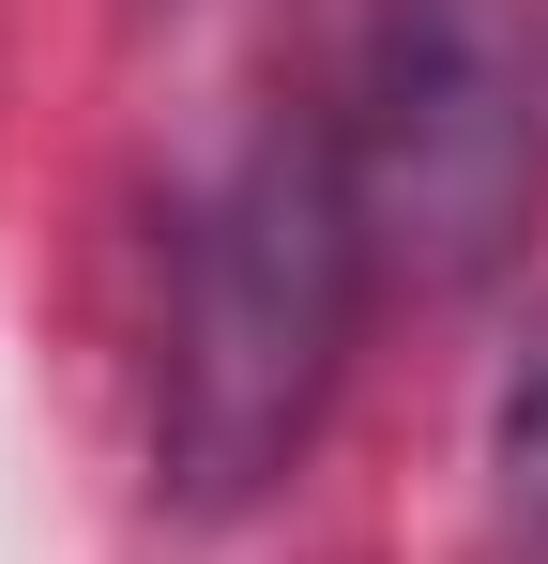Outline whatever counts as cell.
Instances as JSON below:
<instances>
[{
    "instance_id": "6da1fadb",
    "label": "cell",
    "mask_w": 548,
    "mask_h": 564,
    "mask_svg": "<svg viewBox=\"0 0 548 564\" xmlns=\"http://www.w3.org/2000/svg\"><path fill=\"white\" fill-rule=\"evenodd\" d=\"M381 290L336 107L274 93L198 153L168 214V305H153V473L183 519H244L274 473L320 443L351 321Z\"/></svg>"
},
{
    "instance_id": "7a4b0ae2",
    "label": "cell",
    "mask_w": 548,
    "mask_h": 564,
    "mask_svg": "<svg viewBox=\"0 0 548 564\" xmlns=\"http://www.w3.org/2000/svg\"><path fill=\"white\" fill-rule=\"evenodd\" d=\"M336 153H351L365 245L412 290H472L534 214L548 122H534V31L518 0H351L336 15Z\"/></svg>"
},
{
    "instance_id": "3957f363",
    "label": "cell",
    "mask_w": 548,
    "mask_h": 564,
    "mask_svg": "<svg viewBox=\"0 0 548 564\" xmlns=\"http://www.w3.org/2000/svg\"><path fill=\"white\" fill-rule=\"evenodd\" d=\"M487 503H503V550L548 564V336L503 367V412H487Z\"/></svg>"
}]
</instances>
